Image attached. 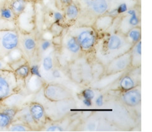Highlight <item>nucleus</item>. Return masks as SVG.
<instances>
[{
	"mask_svg": "<svg viewBox=\"0 0 152 132\" xmlns=\"http://www.w3.org/2000/svg\"><path fill=\"white\" fill-rule=\"evenodd\" d=\"M69 33L77 39L82 51L87 52L92 50L97 41V33L92 27L82 26L69 30Z\"/></svg>",
	"mask_w": 152,
	"mask_h": 132,
	"instance_id": "f257e3e1",
	"label": "nucleus"
},
{
	"mask_svg": "<svg viewBox=\"0 0 152 132\" xmlns=\"http://www.w3.org/2000/svg\"><path fill=\"white\" fill-rule=\"evenodd\" d=\"M20 88L19 80L11 69L0 70V104L14 94L18 93Z\"/></svg>",
	"mask_w": 152,
	"mask_h": 132,
	"instance_id": "f03ea898",
	"label": "nucleus"
},
{
	"mask_svg": "<svg viewBox=\"0 0 152 132\" xmlns=\"http://www.w3.org/2000/svg\"><path fill=\"white\" fill-rule=\"evenodd\" d=\"M105 46L106 52L116 57L129 51L133 45L129 42L125 35L119 33L110 35L105 40Z\"/></svg>",
	"mask_w": 152,
	"mask_h": 132,
	"instance_id": "7ed1b4c3",
	"label": "nucleus"
},
{
	"mask_svg": "<svg viewBox=\"0 0 152 132\" xmlns=\"http://www.w3.org/2000/svg\"><path fill=\"white\" fill-rule=\"evenodd\" d=\"M19 46L18 29L0 30V58L4 59Z\"/></svg>",
	"mask_w": 152,
	"mask_h": 132,
	"instance_id": "20e7f679",
	"label": "nucleus"
},
{
	"mask_svg": "<svg viewBox=\"0 0 152 132\" xmlns=\"http://www.w3.org/2000/svg\"><path fill=\"white\" fill-rule=\"evenodd\" d=\"M44 94L45 98L52 102H59L72 98L70 91L58 84L49 83L45 85L44 88Z\"/></svg>",
	"mask_w": 152,
	"mask_h": 132,
	"instance_id": "39448f33",
	"label": "nucleus"
},
{
	"mask_svg": "<svg viewBox=\"0 0 152 132\" xmlns=\"http://www.w3.org/2000/svg\"><path fill=\"white\" fill-rule=\"evenodd\" d=\"M38 42L32 33L19 32V46L24 56L29 59L32 58L37 50Z\"/></svg>",
	"mask_w": 152,
	"mask_h": 132,
	"instance_id": "423d86ee",
	"label": "nucleus"
},
{
	"mask_svg": "<svg viewBox=\"0 0 152 132\" xmlns=\"http://www.w3.org/2000/svg\"><path fill=\"white\" fill-rule=\"evenodd\" d=\"M130 66H131V56L130 50H129L111 60L106 69V74H113L123 72Z\"/></svg>",
	"mask_w": 152,
	"mask_h": 132,
	"instance_id": "0eeeda50",
	"label": "nucleus"
},
{
	"mask_svg": "<svg viewBox=\"0 0 152 132\" xmlns=\"http://www.w3.org/2000/svg\"><path fill=\"white\" fill-rule=\"evenodd\" d=\"M33 10L30 11L28 3L23 12L17 18V29L19 32L23 33H32L34 30Z\"/></svg>",
	"mask_w": 152,
	"mask_h": 132,
	"instance_id": "6e6552de",
	"label": "nucleus"
},
{
	"mask_svg": "<svg viewBox=\"0 0 152 132\" xmlns=\"http://www.w3.org/2000/svg\"><path fill=\"white\" fill-rule=\"evenodd\" d=\"M124 14L125 15L120 23V33L125 35L130 29L139 26L140 20L138 12L135 9H128Z\"/></svg>",
	"mask_w": 152,
	"mask_h": 132,
	"instance_id": "1a4fd4ad",
	"label": "nucleus"
},
{
	"mask_svg": "<svg viewBox=\"0 0 152 132\" xmlns=\"http://www.w3.org/2000/svg\"><path fill=\"white\" fill-rule=\"evenodd\" d=\"M121 100L124 104L129 107H136L140 105L141 101L140 89L136 87L130 90L124 91L121 96Z\"/></svg>",
	"mask_w": 152,
	"mask_h": 132,
	"instance_id": "9d476101",
	"label": "nucleus"
},
{
	"mask_svg": "<svg viewBox=\"0 0 152 132\" xmlns=\"http://www.w3.org/2000/svg\"><path fill=\"white\" fill-rule=\"evenodd\" d=\"M28 107L36 124L38 126L44 125L46 121V114L44 106L39 103L32 102L29 104Z\"/></svg>",
	"mask_w": 152,
	"mask_h": 132,
	"instance_id": "9b49d317",
	"label": "nucleus"
},
{
	"mask_svg": "<svg viewBox=\"0 0 152 132\" xmlns=\"http://www.w3.org/2000/svg\"><path fill=\"white\" fill-rule=\"evenodd\" d=\"M85 2L91 12L97 16L104 15L109 11L108 0H85Z\"/></svg>",
	"mask_w": 152,
	"mask_h": 132,
	"instance_id": "f8f14e48",
	"label": "nucleus"
},
{
	"mask_svg": "<svg viewBox=\"0 0 152 132\" xmlns=\"http://www.w3.org/2000/svg\"><path fill=\"white\" fill-rule=\"evenodd\" d=\"M14 120H17L20 122L25 124L31 128L32 130L35 129V127L38 126L35 122L31 114H30L28 106L22 110H18Z\"/></svg>",
	"mask_w": 152,
	"mask_h": 132,
	"instance_id": "ddd939ff",
	"label": "nucleus"
},
{
	"mask_svg": "<svg viewBox=\"0 0 152 132\" xmlns=\"http://www.w3.org/2000/svg\"><path fill=\"white\" fill-rule=\"evenodd\" d=\"M62 43L64 45L66 49L73 55H78L82 51L77 39L69 33L62 40Z\"/></svg>",
	"mask_w": 152,
	"mask_h": 132,
	"instance_id": "4468645a",
	"label": "nucleus"
},
{
	"mask_svg": "<svg viewBox=\"0 0 152 132\" xmlns=\"http://www.w3.org/2000/svg\"><path fill=\"white\" fill-rule=\"evenodd\" d=\"M114 17L105 13L99 16V18L95 22V29L96 31L103 32L107 30L112 25Z\"/></svg>",
	"mask_w": 152,
	"mask_h": 132,
	"instance_id": "2eb2a0df",
	"label": "nucleus"
},
{
	"mask_svg": "<svg viewBox=\"0 0 152 132\" xmlns=\"http://www.w3.org/2000/svg\"><path fill=\"white\" fill-rule=\"evenodd\" d=\"M131 56V65L134 67L140 66L141 58V41L140 40L137 43L133 45L130 49Z\"/></svg>",
	"mask_w": 152,
	"mask_h": 132,
	"instance_id": "dca6fc26",
	"label": "nucleus"
},
{
	"mask_svg": "<svg viewBox=\"0 0 152 132\" xmlns=\"http://www.w3.org/2000/svg\"><path fill=\"white\" fill-rule=\"evenodd\" d=\"M80 14V9L78 6L73 2L65 6L64 8V20H67L69 22L74 21L77 19Z\"/></svg>",
	"mask_w": 152,
	"mask_h": 132,
	"instance_id": "f3484780",
	"label": "nucleus"
},
{
	"mask_svg": "<svg viewBox=\"0 0 152 132\" xmlns=\"http://www.w3.org/2000/svg\"><path fill=\"white\" fill-rule=\"evenodd\" d=\"M119 87L123 91H128L137 87V83L132 75H125L119 81Z\"/></svg>",
	"mask_w": 152,
	"mask_h": 132,
	"instance_id": "a211bd4d",
	"label": "nucleus"
},
{
	"mask_svg": "<svg viewBox=\"0 0 152 132\" xmlns=\"http://www.w3.org/2000/svg\"><path fill=\"white\" fill-rule=\"evenodd\" d=\"M27 4V0H11L9 7L17 18L20 14L23 12Z\"/></svg>",
	"mask_w": 152,
	"mask_h": 132,
	"instance_id": "6ab92c4d",
	"label": "nucleus"
},
{
	"mask_svg": "<svg viewBox=\"0 0 152 132\" xmlns=\"http://www.w3.org/2000/svg\"><path fill=\"white\" fill-rule=\"evenodd\" d=\"M29 79L28 81L27 87L29 91L32 93H36L42 88L44 86V83L41 78H39L37 76L30 74L29 76Z\"/></svg>",
	"mask_w": 152,
	"mask_h": 132,
	"instance_id": "aec40b11",
	"label": "nucleus"
},
{
	"mask_svg": "<svg viewBox=\"0 0 152 132\" xmlns=\"http://www.w3.org/2000/svg\"><path fill=\"white\" fill-rule=\"evenodd\" d=\"M125 36L131 45H134L137 43L141 38V30L140 26L133 27L130 29L129 31L125 34Z\"/></svg>",
	"mask_w": 152,
	"mask_h": 132,
	"instance_id": "412c9836",
	"label": "nucleus"
},
{
	"mask_svg": "<svg viewBox=\"0 0 152 132\" xmlns=\"http://www.w3.org/2000/svg\"><path fill=\"white\" fill-rule=\"evenodd\" d=\"M18 80L25 81L30 75V65L28 62L13 70Z\"/></svg>",
	"mask_w": 152,
	"mask_h": 132,
	"instance_id": "4be33fe9",
	"label": "nucleus"
},
{
	"mask_svg": "<svg viewBox=\"0 0 152 132\" xmlns=\"http://www.w3.org/2000/svg\"><path fill=\"white\" fill-rule=\"evenodd\" d=\"M0 18L12 21H17V17L15 16L9 5L7 4L0 8Z\"/></svg>",
	"mask_w": 152,
	"mask_h": 132,
	"instance_id": "5701e85b",
	"label": "nucleus"
},
{
	"mask_svg": "<svg viewBox=\"0 0 152 132\" xmlns=\"http://www.w3.org/2000/svg\"><path fill=\"white\" fill-rule=\"evenodd\" d=\"M42 66L45 72H50L54 69V59L51 54L44 56L42 62Z\"/></svg>",
	"mask_w": 152,
	"mask_h": 132,
	"instance_id": "b1692460",
	"label": "nucleus"
},
{
	"mask_svg": "<svg viewBox=\"0 0 152 132\" xmlns=\"http://www.w3.org/2000/svg\"><path fill=\"white\" fill-rule=\"evenodd\" d=\"M13 121V119L9 115L0 111V129H8Z\"/></svg>",
	"mask_w": 152,
	"mask_h": 132,
	"instance_id": "393cba45",
	"label": "nucleus"
},
{
	"mask_svg": "<svg viewBox=\"0 0 152 132\" xmlns=\"http://www.w3.org/2000/svg\"><path fill=\"white\" fill-rule=\"evenodd\" d=\"M17 29V21H12L0 18V30Z\"/></svg>",
	"mask_w": 152,
	"mask_h": 132,
	"instance_id": "a878e982",
	"label": "nucleus"
},
{
	"mask_svg": "<svg viewBox=\"0 0 152 132\" xmlns=\"http://www.w3.org/2000/svg\"><path fill=\"white\" fill-rule=\"evenodd\" d=\"M8 130L10 131H28L32 130L27 125L22 122L15 123V124L12 123L8 128Z\"/></svg>",
	"mask_w": 152,
	"mask_h": 132,
	"instance_id": "bb28decb",
	"label": "nucleus"
},
{
	"mask_svg": "<svg viewBox=\"0 0 152 132\" xmlns=\"http://www.w3.org/2000/svg\"><path fill=\"white\" fill-rule=\"evenodd\" d=\"M53 44L52 40L49 39H43L40 42L39 45L38 44V47L42 52H45L49 50L53 47Z\"/></svg>",
	"mask_w": 152,
	"mask_h": 132,
	"instance_id": "cd10ccee",
	"label": "nucleus"
},
{
	"mask_svg": "<svg viewBox=\"0 0 152 132\" xmlns=\"http://www.w3.org/2000/svg\"><path fill=\"white\" fill-rule=\"evenodd\" d=\"M28 62V60L27 59V58L25 57V56H23L21 58H20L16 60H15V61H13V62H11L8 63L9 65L10 68H11L12 70H14L16 69L17 68H18V67H20V66H21L22 65L25 64Z\"/></svg>",
	"mask_w": 152,
	"mask_h": 132,
	"instance_id": "c85d7f7f",
	"label": "nucleus"
},
{
	"mask_svg": "<svg viewBox=\"0 0 152 132\" xmlns=\"http://www.w3.org/2000/svg\"><path fill=\"white\" fill-rule=\"evenodd\" d=\"M63 30V27L61 25L60 23L54 22L51 27H50V32H52L54 36H58V35H61Z\"/></svg>",
	"mask_w": 152,
	"mask_h": 132,
	"instance_id": "c756f323",
	"label": "nucleus"
},
{
	"mask_svg": "<svg viewBox=\"0 0 152 132\" xmlns=\"http://www.w3.org/2000/svg\"><path fill=\"white\" fill-rule=\"evenodd\" d=\"M82 97L84 99H88L92 100L95 97L94 91L91 89H84L82 93Z\"/></svg>",
	"mask_w": 152,
	"mask_h": 132,
	"instance_id": "7c9ffc66",
	"label": "nucleus"
},
{
	"mask_svg": "<svg viewBox=\"0 0 152 132\" xmlns=\"http://www.w3.org/2000/svg\"><path fill=\"white\" fill-rule=\"evenodd\" d=\"M30 74L42 78V75L40 71V67L38 65L34 64L32 66H30Z\"/></svg>",
	"mask_w": 152,
	"mask_h": 132,
	"instance_id": "2f4dec72",
	"label": "nucleus"
},
{
	"mask_svg": "<svg viewBox=\"0 0 152 132\" xmlns=\"http://www.w3.org/2000/svg\"><path fill=\"white\" fill-rule=\"evenodd\" d=\"M53 18L54 20V22L61 23L64 20V15L59 12H55L53 13Z\"/></svg>",
	"mask_w": 152,
	"mask_h": 132,
	"instance_id": "473e14b6",
	"label": "nucleus"
},
{
	"mask_svg": "<svg viewBox=\"0 0 152 132\" xmlns=\"http://www.w3.org/2000/svg\"><path fill=\"white\" fill-rule=\"evenodd\" d=\"M116 9V11H117V13L118 15H121V14H124L125 13L127 10L128 9L127 4L123 3H121L119 6L117 7Z\"/></svg>",
	"mask_w": 152,
	"mask_h": 132,
	"instance_id": "72a5a7b5",
	"label": "nucleus"
},
{
	"mask_svg": "<svg viewBox=\"0 0 152 132\" xmlns=\"http://www.w3.org/2000/svg\"><path fill=\"white\" fill-rule=\"evenodd\" d=\"M64 129L61 126L57 125H53L49 126L46 129L47 131H63Z\"/></svg>",
	"mask_w": 152,
	"mask_h": 132,
	"instance_id": "f704fd0d",
	"label": "nucleus"
},
{
	"mask_svg": "<svg viewBox=\"0 0 152 132\" xmlns=\"http://www.w3.org/2000/svg\"><path fill=\"white\" fill-rule=\"evenodd\" d=\"M2 69H11V68L6 60L4 59L0 58V70Z\"/></svg>",
	"mask_w": 152,
	"mask_h": 132,
	"instance_id": "c9c22d12",
	"label": "nucleus"
},
{
	"mask_svg": "<svg viewBox=\"0 0 152 132\" xmlns=\"http://www.w3.org/2000/svg\"><path fill=\"white\" fill-rule=\"evenodd\" d=\"M51 74L54 78L58 79V78H61V72L59 71V70H58L57 69H53L51 70Z\"/></svg>",
	"mask_w": 152,
	"mask_h": 132,
	"instance_id": "e433bc0d",
	"label": "nucleus"
},
{
	"mask_svg": "<svg viewBox=\"0 0 152 132\" xmlns=\"http://www.w3.org/2000/svg\"><path fill=\"white\" fill-rule=\"evenodd\" d=\"M95 104L97 106H102L104 104V96L100 95L95 99Z\"/></svg>",
	"mask_w": 152,
	"mask_h": 132,
	"instance_id": "4c0bfd02",
	"label": "nucleus"
},
{
	"mask_svg": "<svg viewBox=\"0 0 152 132\" xmlns=\"http://www.w3.org/2000/svg\"><path fill=\"white\" fill-rule=\"evenodd\" d=\"M83 103L87 107H90L92 106V100L83 98Z\"/></svg>",
	"mask_w": 152,
	"mask_h": 132,
	"instance_id": "58836bf2",
	"label": "nucleus"
},
{
	"mask_svg": "<svg viewBox=\"0 0 152 132\" xmlns=\"http://www.w3.org/2000/svg\"><path fill=\"white\" fill-rule=\"evenodd\" d=\"M60 1L64 6H66V5H68L73 3V0H60Z\"/></svg>",
	"mask_w": 152,
	"mask_h": 132,
	"instance_id": "ea45409f",
	"label": "nucleus"
},
{
	"mask_svg": "<svg viewBox=\"0 0 152 132\" xmlns=\"http://www.w3.org/2000/svg\"><path fill=\"white\" fill-rule=\"evenodd\" d=\"M9 0H0V8L4 7L8 3Z\"/></svg>",
	"mask_w": 152,
	"mask_h": 132,
	"instance_id": "a19ab883",
	"label": "nucleus"
}]
</instances>
